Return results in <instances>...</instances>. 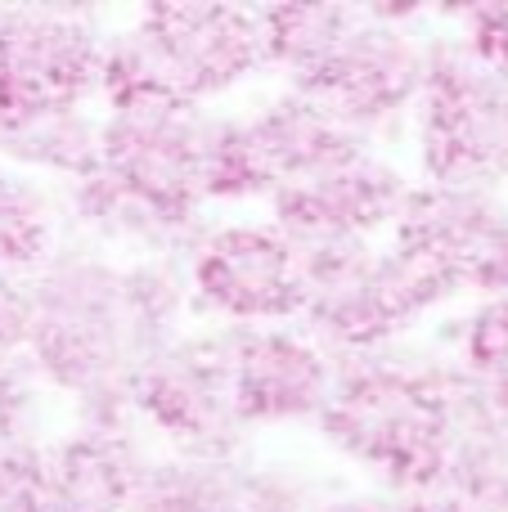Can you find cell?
<instances>
[{
	"instance_id": "obj_27",
	"label": "cell",
	"mask_w": 508,
	"mask_h": 512,
	"mask_svg": "<svg viewBox=\"0 0 508 512\" xmlns=\"http://www.w3.org/2000/svg\"><path fill=\"white\" fill-rule=\"evenodd\" d=\"M315 512H396V504H383V499H365V495H351V499H333V504L315 508Z\"/></svg>"
},
{
	"instance_id": "obj_24",
	"label": "cell",
	"mask_w": 508,
	"mask_h": 512,
	"mask_svg": "<svg viewBox=\"0 0 508 512\" xmlns=\"http://www.w3.org/2000/svg\"><path fill=\"white\" fill-rule=\"evenodd\" d=\"M27 405H32V364L0 360V445L23 436V418Z\"/></svg>"
},
{
	"instance_id": "obj_22",
	"label": "cell",
	"mask_w": 508,
	"mask_h": 512,
	"mask_svg": "<svg viewBox=\"0 0 508 512\" xmlns=\"http://www.w3.org/2000/svg\"><path fill=\"white\" fill-rule=\"evenodd\" d=\"M459 41L500 77H508V5L459 9Z\"/></svg>"
},
{
	"instance_id": "obj_23",
	"label": "cell",
	"mask_w": 508,
	"mask_h": 512,
	"mask_svg": "<svg viewBox=\"0 0 508 512\" xmlns=\"http://www.w3.org/2000/svg\"><path fill=\"white\" fill-rule=\"evenodd\" d=\"M36 324V288L23 274L0 270V360H14L18 351H27Z\"/></svg>"
},
{
	"instance_id": "obj_9",
	"label": "cell",
	"mask_w": 508,
	"mask_h": 512,
	"mask_svg": "<svg viewBox=\"0 0 508 512\" xmlns=\"http://www.w3.org/2000/svg\"><path fill=\"white\" fill-rule=\"evenodd\" d=\"M423 72H428V45L414 41L410 27L392 23L383 9H360L356 27L324 54L320 68L293 81V90L365 135L369 126L387 122L410 99H419Z\"/></svg>"
},
{
	"instance_id": "obj_10",
	"label": "cell",
	"mask_w": 508,
	"mask_h": 512,
	"mask_svg": "<svg viewBox=\"0 0 508 512\" xmlns=\"http://www.w3.org/2000/svg\"><path fill=\"white\" fill-rule=\"evenodd\" d=\"M189 283L234 328H266L306 310V283L279 225H221L203 234L189 256Z\"/></svg>"
},
{
	"instance_id": "obj_12",
	"label": "cell",
	"mask_w": 508,
	"mask_h": 512,
	"mask_svg": "<svg viewBox=\"0 0 508 512\" xmlns=\"http://www.w3.org/2000/svg\"><path fill=\"white\" fill-rule=\"evenodd\" d=\"M405 189L410 185L401 171L360 153L342 167L279 189L270 203H275V225L297 239H369L378 225L396 221Z\"/></svg>"
},
{
	"instance_id": "obj_21",
	"label": "cell",
	"mask_w": 508,
	"mask_h": 512,
	"mask_svg": "<svg viewBox=\"0 0 508 512\" xmlns=\"http://www.w3.org/2000/svg\"><path fill=\"white\" fill-rule=\"evenodd\" d=\"M50 486V450L32 436H14L0 445V512H45Z\"/></svg>"
},
{
	"instance_id": "obj_25",
	"label": "cell",
	"mask_w": 508,
	"mask_h": 512,
	"mask_svg": "<svg viewBox=\"0 0 508 512\" xmlns=\"http://www.w3.org/2000/svg\"><path fill=\"white\" fill-rule=\"evenodd\" d=\"M468 288H477L482 297L508 292V216H504L500 230L486 239V248L477 252L473 270H468Z\"/></svg>"
},
{
	"instance_id": "obj_13",
	"label": "cell",
	"mask_w": 508,
	"mask_h": 512,
	"mask_svg": "<svg viewBox=\"0 0 508 512\" xmlns=\"http://www.w3.org/2000/svg\"><path fill=\"white\" fill-rule=\"evenodd\" d=\"M144 472L140 445L122 423H90L50 450L45 512H131Z\"/></svg>"
},
{
	"instance_id": "obj_1",
	"label": "cell",
	"mask_w": 508,
	"mask_h": 512,
	"mask_svg": "<svg viewBox=\"0 0 508 512\" xmlns=\"http://www.w3.org/2000/svg\"><path fill=\"white\" fill-rule=\"evenodd\" d=\"M32 369L86 405L90 423H122L131 378L171 342L180 279L158 261L122 265L90 252H59L32 279Z\"/></svg>"
},
{
	"instance_id": "obj_16",
	"label": "cell",
	"mask_w": 508,
	"mask_h": 512,
	"mask_svg": "<svg viewBox=\"0 0 508 512\" xmlns=\"http://www.w3.org/2000/svg\"><path fill=\"white\" fill-rule=\"evenodd\" d=\"M441 490L477 512H508V418L486 400L482 382H473L450 427Z\"/></svg>"
},
{
	"instance_id": "obj_18",
	"label": "cell",
	"mask_w": 508,
	"mask_h": 512,
	"mask_svg": "<svg viewBox=\"0 0 508 512\" xmlns=\"http://www.w3.org/2000/svg\"><path fill=\"white\" fill-rule=\"evenodd\" d=\"M0 149L23 167L54 171V176L81 180V185L99 176V122H90L81 108L0 131Z\"/></svg>"
},
{
	"instance_id": "obj_5",
	"label": "cell",
	"mask_w": 508,
	"mask_h": 512,
	"mask_svg": "<svg viewBox=\"0 0 508 512\" xmlns=\"http://www.w3.org/2000/svg\"><path fill=\"white\" fill-rule=\"evenodd\" d=\"M207 140L212 117L194 104L122 108L99 126V180L176 234L207 198Z\"/></svg>"
},
{
	"instance_id": "obj_15",
	"label": "cell",
	"mask_w": 508,
	"mask_h": 512,
	"mask_svg": "<svg viewBox=\"0 0 508 512\" xmlns=\"http://www.w3.org/2000/svg\"><path fill=\"white\" fill-rule=\"evenodd\" d=\"M504 216L508 212L500 198L482 185H423L405 189V203L392 225L401 248L437 252L468 274L486 239L504 225Z\"/></svg>"
},
{
	"instance_id": "obj_6",
	"label": "cell",
	"mask_w": 508,
	"mask_h": 512,
	"mask_svg": "<svg viewBox=\"0 0 508 512\" xmlns=\"http://www.w3.org/2000/svg\"><path fill=\"white\" fill-rule=\"evenodd\" d=\"M459 288H468V274L455 261L392 243V252H374L365 261V270L351 274L347 283L320 292L302 310V319L306 333L333 360H342V355H365L392 346V337L410 319H419L437 301L455 297Z\"/></svg>"
},
{
	"instance_id": "obj_11",
	"label": "cell",
	"mask_w": 508,
	"mask_h": 512,
	"mask_svg": "<svg viewBox=\"0 0 508 512\" xmlns=\"http://www.w3.org/2000/svg\"><path fill=\"white\" fill-rule=\"evenodd\" d=\"M230 355V387L239 423H293V418H320L333 391V360L311 333L293 328H230L225 333Z\"/></svg>"
},
{
	"instance_id": "obj_19",
	"label": "cell",
	"mask_w": 508,
	"mask_h": 512,
	"mask_svg": "<svg viewBox=\"0 0 508 512\" xmlns=\"http://www.w3.org/2000/svg\"><path fill=\"white\" fill-rule=\"evenodd\" d=\"M50 243H54L50 198L27 176H18L14 167L0 162V270L23 274L32 265H45L54 256Z\"/></svg>"
},
{
	"instance_id": "obj_4",
	"label": "cell",
	"mask_w": 508,
	"mask_h": 512,
	"mask_svg": "<svg viewBox=\"0 0 508 512\" xmlns=\"http://www.w3.org/2000/svg\"><path fill=\"white\" fill-rule=\"evenodd\" d=\"M419 99L428 185L491 189L508 176V77L486 68L459 36H446L428 41Z\"/></svg>"
},
{
	"instance_id": "obj_7",
	"label": "cell",
	"mask_w": 508,
	"mask_h": 512,
	"mask_svg": "<svg viewBox=\"0 0 508 512\" xmlns=\"http://www.w3.org/2000/svg\"><path fill=\"white\" fill-rule=\"evenodd\" d=\"M99 54L77 9H0V131L81 108L99 90Z\"/></svg>"
},
{
	"instance_id": "obj_2",
	"label": "cell",
	"mask_w": 508,
	"mask_h": 512,
	"mask_svg": "<svg viewBox=\"0 0 508 512\" xmlns=\"http://www.w3.org/2000/svg\"><path fill=\"white\" fill-rule=\"evenodd\" d=\"M468 391L473 378L455 364L387 346L342 355L333 369V391L320 409V427L342 454L405 495H419L441 486L450 427Z\"/></svg>"
},
{
	"instance_id": "obj_17",
	"label": "cell",
	"mask_w": 508,
	"mask_h": 512,
	"mask_svg": "<svg viewBox=\"0 0 508 512\" xmlns=\"http://www.w3.org/2000/svg\"><path fill=\"white\" fill-rule=\"evenodd\" d=\"M261 18V50L266 63L293 72V81H302L311 68H320L324 54L356 27L360 9L351 5H275L257 9Z\"/></svg>"
},
{
	"instance_id": "obj_28",
	"label": "cell",
	"mask_w": 508,
	"mask_h": 512,
	"mask_svg": "<svg viewBox=\"0 0 508 512\" xmlns=\"http://www.w3.org/2000/svg\"><path fill=\"white\" fill-rule=\"evenodd\" d=\"M482 391H486V400H491V405L508 418V369H504V373H495L491 382H482Z\"/></svg>"
},
{
	"instance_id": "obj_8",
	"label": "cell",
	"mask_w": 508,
	"mask_h": 512,
	"mask_svg": "<svg viewBox=\"0 0 508 512\" xmlns=\"http://www.w3.org/2000/svg\"><path fill=\"white\" fill-rule=\"evenodd\" d=\"M126 405L180 445V459H230L243 436L225 337H171L135 369Z\"/></svg>"
},
{
	"instance_id": "obj_3",
	"label": "cell",
	"mask_w": 508,
	"mask_h": 512,
	"mask_svg": "<svg viewBox=\"0 0 508 512\" xmlns=\"http://www.w3.org/2000/svg\"><path fill=\"white\" fill-rule=\"evenodd\" d=\"M266 63L257 9L239 5H149L140 23L104 41L99 90L122 108L194 104L239 86Z\"/></svg>"
},
{
	"instance_id": "obj_20",
	"label": "cell",
	"mask_w": 508,
	"mask_h": 512,
	"mask_svg": "<svg viewBox=\"0 0 508 512\" xmlns=\"http://www.w3.org/2000/svg\"><path fill=\"white\" fill-rule=\"evenodd\" d=\"M459 369L473 382H491L495 373L508 369V292L482 297V306L464 319Z\"/></svg>"
},
{
	"instance_id": "obj_26",
	"label": "cell",
	"mask_w": 508,
	"mask_h": 512,
	"mask_svg": "<svg viewBox=\"0 0 508 512\" xmlns=\"http://www.w3.org/2000/svg\"><path fill=\"white\" fill-rule=\"evenodd\" d=\"M396 512H477L473 504H464L459 495H450V490H419V495H405Z\"/></svg>"
},
{
	"instance_id": "obj_14",
	"label": "cell",
	"mask_w": 508,
	"mask_h": 512,
	"mask_svg": "<svg viewBox=\"0 0 508 512\" xmlns=\"http://www.w3.org/2000/svg\"><path fill=\"white\" fill-rule=\"evenodd\" d=\"M302 490L234 459H171L144 472L131 512H297Z\"/></svg>"
}]
</instances>
